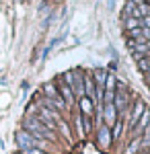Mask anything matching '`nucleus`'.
Here are the masks:
<instances>
[{
  "label": "nucleus",
  "instance_id": "f03ea898",
  "mask_svg": "<svg viewBox=\"0 0 150 154\" xmlns=\"http://www.w3.org/2000/svg\"><path fill=\"white\" fill-rule=\"evenodd\" d=\"M130 103H132V93L127 91V84L123 80H117V86H115V101H113V105H115L117 113H119V117H123L127 111H130Z\"/></svg>",
  "mask_w": 150,
  "mask_h": 154
},
{
  "label": "nucleus",
  "instance_id": "1a4fd4ad",
  "mask_svg": "<svg viewBox=\"0 0 150 154\" xmlns=\"http://www.w3.org/2000/svg\"><path fill=\"white\" fill-rule=\"evenodd\" d=\"M58 93H60V97L66 101V105H68V107L76 105V97H74V93H72V88H70L62 78H60V82H58Z\"/></svg>",
  "mask_w": 150,
  "mask_h": 154
},
{
  "label": "nucleus",
  "instance_id": "9d476101",
  "mask_svg": "<svg viewBox=\"0 0 150 154\" xmlns=\"http://www.w3.org/2000/svg\"><path fill=\"white\" fill-rule=\"evenodd\" d=\"M76 103H78V111H80L82 115H86V117H92V115H95V101H92V99L82 97Z\"/></svg>",
  "mask_w": 150,
  "mask_h": 154
},
{
  "label": "nucleus",
  "instance_id": "ddd939ff",
  "mask_svg": "<svg viewBox=\"0 0 150 154\" xmlns=\"http://www.w3.org/2000/svg\"><path fill=\"white\" fill-rule=\"evenodd\" d=\"M92 80L97 84V88H105V80H107V70L105 68H97L92 72Z\"/></svg>",
  "mask_w": 150,
  "mask_h": 154
},
{
  "label": "nucleus",
  "instance_id": "39448f33",
  "mask_svg": "<svg viewBox=\"0 0 150 154\" xmlns=\"http://www.w3.org/2000/svg\"><path fill=\"white\" fill-rule=\"evenodd\" d=\"M72 72V82H70V88L76 97V101L84 97V70L76 68V70H70Z\"/></svg>",
  "mask_w": 150,
  "mask_h": 154
},
{
  "label": "nucleus",
  "instance_id": "423d86ee",
  "mask_svg": "<svg viewBox=\"0 0 150 154\" xmlns=\"http://www.w3.org/2000/svg\"><path fill=\"white\" fill-rule=\"evenodd\" d=\"M113 142V138H111V128H107L105 123H101L99 128H97V144H99V148H103L107 150L109 146Z\"/></svg>",
  "mask_w": 150,
  "mask_h": 154
},
{
  "label": "nucleus",
  "instance_id": "393cba45",
  "mask_svg": "<svg viewBox=\"0 0 150 154\" xmlns=\"http://www.w3.org/2000/svg\"><path fill=\"white\" fill-rule=\"evenodd\" d=\"M132 2H136V4H144L146 0H132Z\"/></svg>",
  "mask_w": 150,
  "mask_h": 154
},
{
  "label": "nucleus",
  "instance_id": "f257e3e1",
  "mask_svg": "<svg viewBox=\"0 0 150 154\" xmlns=\"http://www.w3.org/2000/svg\"><path fill=\"white\" fill-rule=\"evenodd\" d=\"M23 130L29 131L35 138H41V140H54V138H56V134L49 130L47 125H43L37 115H27V117L23 119Z\"/></svg>",
  "mask_w": 150,
  "mask_h": 154
},
{
  "label": "nucleus",
  "instance_id": "4468645a",
  "mask_svg": "<svg viewBox=\"0 0 150 154\" xmlns=\"http://www.w3.org/2000/svg\"><path fill=\"white\" fill-rule=\"evenodd\" d=\"M123 130H126V121H123V117H119L115 121V125L111 128V138H113V140H119L121 134H123Z\"/></svg>",
  "mask_w": 150,
  "mask_h": 154
},
{
  "label": "nucleus",
  "instance_id": "9b49d317",
  "mask_svg": "<svg viewBox=\"0 0 150 154\" xmlns=\"http://www.w3.org/2000/svg\"><path fill=\"white\" fill-rule=\"evenodd\" d=\"M95 91H97V84L92 80V72H84V97L95 101Z\"/></svg>",
  "mask_w": 150,
  "mask_h": 154
},
{
  "label": "nucleus",
  "instance_id": "aec40b11",
  "mask_svg": "<svg viewBox=\"0 0 150 154\" xmlns=\"http://www.w3.org/2000/svg\"><path fill=\"white\" fill-rule=\"evenodd\" d=\"M140 138H142V150H150V125L144 130V134Z\"/></svg>",
  "mask_w": 150,
  "mask_h": 154
},
{
  "label": "nucleus",
  "instance_id": "bb28decb",
  "mask_svg": "<svg viewBox=\"0 0 150 154\" xmlns=\"http://www.w3.org/2000/svg\"><path fill=\"white\" fill-rule=\"evenodd\" d=\"M14 154H23V152H14Z\"/></svg>",
  "mask_w": 150,
  "mask_h": 154
},
{
  "label": "nucleus",
  "instance_id": "2eb2a0df",
  "mask_svg": "<svg viewBox=\"0 0 150 154\" xmlns=\"http://www.w3.org/2000/svg\"><path fill=\"white\" fill-rule=\"evenodd\" d=\"M123 27L126 31H134V29H142V21L136 17H123Z\"/></svg>",
  "mask_w": 150,
  "mask_h": 154
},
{
  "label": "nucleus",
  "instance_id": "b1692460",
  "mask_svg": "<svg viewBox=\"0 0 150 154\" xmlns=\"http://www.w3.org/2000/svg\"><path fill=\"white\" fill-rule=\"evenodd\" d=\"M142 35H144L146 41H150V29H142Z\"/></svg>",
  "mask_w": 150,
  "mask_h": 154
},
{
  "label": "nucleus",
  "instance_id": "f3484780",
  "mask_svg": "<svg viewBox=\"0 0 150 154\" xmlns=\"http://www.w3.org/2000/svg\"><path fill=\"white\" fill-rule=\"evenodd\" d=\"M74 128H76V136H78V138H84V136H86V134H84V128H82L80 111H76V115H74Z\"/></svg>",
  "mask_w": 150,
  "mask_h": 154
},
{
  "label": "nucleus",
  "instance_id": "20e7f679",
  "mask_svg": "<svg viewBox=\"0 0 150 154\" xmlns=\"http://www.w3.org/2000/svg\"><path fill=\"white\" fill-rule=\"evenodd\" d=\"M146 111V105H144V101L142 99H136V103L130 107V111H127V119H126V128L130 131L134 130V125L140 121V117H142V113Z\"/></svg>",
  "mask_w": 150,
  "mask_h": 154
},
{
  "label": "nucleus",
  "instance_id": "4be33fe9",
  "mask_svg": "<svg viewBox=\"0 0 150 154\" xmlns=\"http://www.w3.org/2000/svg\"><path fill=\"white\" fill-rule=\"evenodd\" d=\"M58 125H60V130H62V134L66 136V138H70V128H68V123H64L62 119L58 121Z\"/></svg>",
  "mask_w": 150,
  "mask_h": 154
},
{
  "label": "nucleus",
  "instance_id": "412c9836",
  "mask_svg": "<svg viewBox=\"0 0 150 154\" xmlns=\"http://www.w3.org/2000/svg\"><path fill=\"white\" fill-rule=\"evenodd\" d=\"M136 2H132V0H127L126 6H123V17H134V12H136Z\"/></svg>",
  "mask_w": 150,
  "mask_h": 154
},
{
  "label": "nucleus",
  "instance_id": "6e6552de",
  "mask_svg": "<svg viewBox=\"0 0 150 154\" xmlns=\"http://www.w3.org/2000/svg\"><path fill=\"white\" fill-rule=\"evenodd\" d=\"M150 125V109H146L144 113H142V117H140V121L134 125V130L130 131V136L132 138H140L142 134H144V130Z\"/></svg>",
  "mask_w": 150,
  "mask_h": 154
},
{
  "label": "nucleus",
  "instance_id": "a211bd4d",
  "mask_svg": "<svg viewBox=\"0 0 150 154\" xmlns=\"http://www.w3.org/2000/svg\"><path fill=\"white\" fill-rule=\"evenodd\" d=\"M117 86V76L113 74V72L107 70V80H105V91H115Z\"/></svg>",
  "mask_w": 150,
  "mask_h": 154
},
{
  "label": "nucleus",
  "instance_id": "a878e982",
  "mask_svg": "<svg viewBox=\"0 0 150 154\" xmlns=\"http://www.w3.org/2000/svg\"><path fill=\"white\" fill-rule=\"evenodd\" d=\"M146 80H148V84H150V70H148V74H146Z\"/></svg>",
  "mask_w": 150,
  "mask_h": 154
},
{
  "label": "nucleus",
  "instance_id": "5701e85b",
  "mask_svg": "<svg viewBox=\"0 0 150 154\" xmlns=\"http://www.w3.org/2000/svg\"><path fill=\"white\" fill-rule=\"evenodd\" d=\"M140 21H142V29H150V17H144Z\"/></svg>",
  "mask_w": 150,
  "mask_h": 154
},
{
  "label": "nucleus",
  "instance_id": "7ed1b4c3",
  "mask_svg": "<svg viewBox=\"0 0 150 154\" xmlns=\"http://www.w3.org/2000/svg\"><path fill=\"white\" fill-rule=\"evenodd\" d=\"M14 144L19 150H27V148H39V150H45L47 148V140H41V138H35L29 131L19 130L14 134Z\"/></svg>",
  "mask_w": 150,
  "mask_h": 154
},
{
  "label": "nucleus",
  "instance_id": "f8f14e48",
  "mask_svg": "<svg viewBox=\"0 0 150 154\" xmlns=\"http://www.w3.org/2000/svg\"><path fill=\"white\" fill-rule=\"evenodd\" d=\"M140 152H142V138H132L127 142L123 154H140Z\"/></svg>",
  "mask_w": 150,
  "mask_h": 154
},
{
  "label": "nucleus",
  "instance_id": "6ab92c4d",
  "mask_svg": "<svg viewBox=\"0 0 150 154\" xmlns=\"http://www.w3.org/2000/svg\"><path fill=\"white\" fill-rule=\"evenodd\" d=\"M136 64H138V68H140L142 74H148V70H150V58H140V60H136Z\"/></svg>",
  "mask_w": 150,
  "mask_h": 154
},
{
  "label": "nucleus",
  "instance_id": "0eeeda50",
  "mask_svg": "<svg viewBox=\"0 0 150 154\" xmlns=\"http://www.w3.org/2000/svg\"><path fill=\"white\" fill-rule=\"evenodd\" d=\"M117 119H119V113H117L115 105L113 103H105L103 105V123L107 128H113Z\"/></svg>",
  "mask_w": 150,
  "mask_h": 154
},
{
  "label": "nucleus",
  "instance_id": "dca6fc26",
  "mask_svg": "<svg viewBox=\"0 0 150 154\" xmlns=\"http://www.w3.org/2000/svg\"><path fill=\"white\" fill-rule=\"evenodd\" d=\"M43 95H45V99H54V97H58V86L54 82H45L43 84Z\"/></svg>",
  "mask_w": 150,
  "mask_h": 154
}]
</instances>
